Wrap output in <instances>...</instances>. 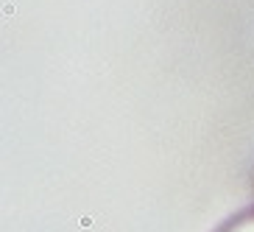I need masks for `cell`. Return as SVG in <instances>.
<instances>
[{
	"label": "cell",
	"mask_w": 254,
	"mask_h": 232,
	"mask_svg": "<svg viewBox=\"0 0 254 232\" xmlns=\"http://www.w3.org/2000/svg\"><path fill=\"white\" fill-rule=\"evenodd\" d=\"M221 232H254V213H246V216L235 218V221L226 224Z\"/></svg>",
	"instance_id": "1"
}]
</instances>
